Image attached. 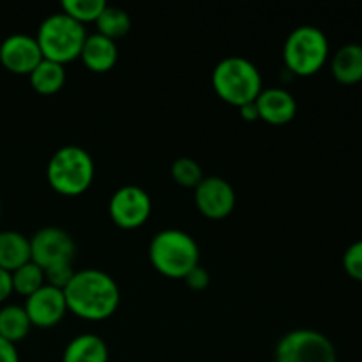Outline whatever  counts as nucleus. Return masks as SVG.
Returning <instances> with one entry per match:
<instances>
[{
    "instance_id": "nucleus-26",
    "label": "nucleus",
    "mask_w": 362,
    "mask_h": 362,
    "mask_svg": "<svg viewBox=\"0 0 362 362\" xmlns=\"http://www.w3.org/2000/svg\"><path fill=\"white\" fill-rule=\"evenodd\" d=\"M184 281H186V285L189 286L191 290L202 292V290L207 288L209 283H211V274L207 272V269H204L202 265H197V267L184 278Z\"/></svg>"
},
{
    "instance_id": "nucleus-22",
    "label": "nucleus",
    "mask_w": 362,
    "mask_h": 362,
    "mask_svg": "<svg viewBox=\"0 0 362 362\" xmlns=\"http://www.w3.org/2000/svg\"><path fill=\"white\" fill-rule=\"evenodd\" d=\"M62 13L80 25L95 23L106 7L105 0H62Z\"/></svg>"
},
{
    "instance_id": "nucleus-21",
    "label": "nucleus",
    "mask_w": 362,
    "mask_h": 362,
    "mask_svg": "<svg viewBox=\"0 0 362 362\" xmlns=\"http://www.w3.org/2000/svg\"><path fill=\"white\" fill-rule=\"evenodd\" d=\"M11 281H13V293H20L27 299L28 296H32L41 286L46 285L45 271L34 262H28L14 272H11Z\"/></svg>"
},
{
    "instance_id": "nucleus-4",
    "label": "nucleus",
    "mask_w": 362,
    "mask_h": 362,
    "mask_svg": "<svg viewBox=\"0 0 362 362\" xmlns=\"http://www.w3.org/2000/svg\"><path fill=\"white\" fill-rule=\"evenodd\" d=\"M95 165L92 156L78 145H66L53 152L46 166L49 187L62 197H78L92 186Z\"/></svg>"
},
{
    "instance_id": "nucleus-24",
    "label": "nucleus",
    "mask_w": 362,
    "mask_h": 362,
    "mask_svg": "<svg viewBox=\"0 0 362 362\" xmlns=\"http://www.w3.org/2000/svg\"><path fill=\"white\" fill-rule=\"evenodd\" d=\"M343 269L350 278L362 283V239L346 247L343 255Z\"/></svg>"
},
{
    "instance_id": "nucleus-11",
    "label": "nucleus",
    "mask_w": 362,
    "mask_h": 362,
    "mask_svg": "<svg viewBox=\"0 0 362 362\" xmlns=\"http://www.w3.org/2000/svg\"><path fill=\"white\" fill-rule=\"evenodd\" d=\"M25 313L32 327L52 329L62 322L67 313V304L64 292L53 286L45 285L25 299Z\"/></svg>"
},
{
    "instance_id": "nucleus-1",
    "label": "nucleus",
    "mask_w": 362,
    "mask_h": 362,
    "mask_svg": "<svg viewBox=\"0 0 362 362\" xmlns=\"http://www.w3.org/2000/svg\"><path fill=\"white\" fill-rule=\"evenodd\" d=\"M67 311L87 322H103L112 317L120 304V290L115 279L101 269H81L74 272L64 288Z\"/></svg>"
},
{
    "instance_id": "nucleus-9",
    "label": "nucleus",
    "mask_w": 362,
    "mask_h": 362,
    "mask_svg": "<svg viewBox=\"0 0 362 362\" xmlns=\"http://www.w3.org/2000/svg\"><path fill=\"white\" fill-rule=\"evenodd\" d=\"M76 246L66 230L45 226L30 237V262L46 271L59 264H73Z\"/></svg>"
},
{
    "instance_id": "nucleus-8",
    "label": "nucleus",
    "mask_w": 362,
    "mask_h": 362,
    "mask_svg": "<svg viewBox=\"0 0 362 362\" xmlns=\"http://www.w3.org/2000/svg\"><path fill=\"white\" fill-rule=\"evenodd\" d=\"M112 221L122 230H136L148 221L152 214V200L145 189L134 184L119 187L108 204Z\"/></svg>"
},
{
    "instance_id": "nucleus-16",
    "label": "nucleus",
    "mask_w": 362,
    "mask_h": 362,
    "mask_svg": "<svg viewBox=\"0 0 362 362\" xmlns=\"http://www.w3.org/2000/svg\"><path fill=\"white\" fill-rule=\"evenodd\" d=\"M331 73L341 85H356L362 81V45L349 42L334 53Z\"/></svg>"
},
{
    "instance_id": "nucleus-25",
    "label": "nucleus",
    "mask_w": 362,
    "mask_h": 362,
    "mask_svg": "<svg viewBox=\"0 0 362 362\" xmlns=\"http://www.w3.org/2000/svg\"><path fill=\"white\" fill-rule=\"evenodd\" d=\"M74 269L73 264H59V265H53V267L46 269L45 271V281L46 285L53 286V288H59L62 290L69 285V281L73 279L74 276Z\"/></svg>"
},
{
    "instance_id": "nucleus-17",
    "label": "nucleus",
    "mask_w": 362,
    "mask_h": 362,
    "mask_svg": "<svg viewBox=\"0 0 362 362\" xmlns=\"http://www.w3.org/2000/svg\"><path fill=\"white\" fill-rule=\"evenodd\" d=\"M30 262V239L20 232H0V269L14 272Z\"/></svg>"
},
{
    "instance_id": "nucleus-28",
    "label": "nucleus",
    "mask_w": 362,
    "mask_h": 362,
    "mask_svg": "<svg viewBox=\"0 0 362 362\" xmlns=\"http://www.w3.org/2000/svg\"><path fill=\"white\" fill-rule=\"evenodd\" d=\"M13 293V281H11V272L0 269V304L6 303Z\"/></svg>"
},
{
    "instance_id": "nucleus-14",
    "label": "nucleus",
    "mask_w": 362,
    "mask_h": 362,
    "mask_svg": "<svg viewBox=\"0 0 362 362\" xmlns=\"http://www.w3.org/2000/svg\"><path fill=\"white\" fill-rule=\"evenodd\" d=\"M80 59L92 73H108L115 67L117 59H119V48H117L115 41L95 32L85 39Z\"/></svg>"
},
{
    "instance_id": "nucleus-3",
    "label": "nucleus",
    "mask_w": 362,
    "mask_h": 362,
    "mask_svg": "<svg viewBox=\"0 0 362 362\" xmlns=\"http://www.w3.org/2000/svg\"><path fill=\"white\" fill-rule=\"evenodd\" d=\"M212 87L221 101L235 108L255 103L264 90L260 71L246 57L219 60L212 71Z\"/></svg>"
},
{
    "instance_id": "nucleus-6",
    "label": "nucleus",
    "mask_w": 362,
    "mask_h": 362,
    "mask_svg": "<svg viewBox=\"0 0 362 362\" xmlns=\"http://www.w3.org/2000/svg\"><path fill=\"white\" fill-rule=\"evenodd\" d=\"M283 60L296 76H313L329 60L327 35L313 25L293 28L283 46Z\"/></svg>"
},
{
    "instance_id": "nucleus-13",
    "label": "nucleus",
    "mask_w": 362,
    "mask_h": 362,
    "mask_svg": "<svg viewBox=\"0 0 362 362\" xmlns=\"http://www.w3.org/2000/svg\"><path fill=\"white\" fill-rule=\"evenodd\" d=\"M258 117L271 126H283L293 120L297 113V101L292 92L281 87H269L260 92L255 101Z\"/></svg>"
},
{
    "instance_id": "nucleus-12",
    "label": "nucleus",
    "mask_w": 362,
    "mask_h": 362,
    "mask_svg": "<svg viewBox=\"0 0 362 362\" xmlns=\"http://www.w3.org/2000/svg\"><path fill=\"white\" fill-rule=\"evenodd\" d=\"M41 60V49L32 35L13 34L0 42V64L9 73L28 76Z\"/></svg>"
},
{
    "instance_id": "nucleus-20",
    "label": "nucleus",
    "mask_w": 362,
    "mask_h": 362,
    "mask_svg": "<svg viewBox=\"0 0 362 362\" xmlns=\"http://www.w3.org/2000/svg\"><path fill=\"white\" fill-rule=\"evenodd\" d=\"M95 27H98V34L115 41V39L124 37V35L131 30V18L129 14L124 9H120V7L108 6V4H106L101 16L95 20Z\"/></svg>"
},
{
    "instance_id": "nucleus-10",
    "label": "nucleus",
    "mask_w": 362,
    "mask_h": 362,
    "mask_svg": "<svg viewBox=\"0 0 362 362\" xmlns=\"http://www.w3.org/2000/svg\"><path fill=\"white\" fill-rule=\"evenodd\" d=\"M235 189L221 177H204V180L194 187V204L200 214L207 219L219 221L228 218L235 209Z\"/></svg>"
},
{
    "instance_id": "nucleus-27",
    "label": "nucleus",
    "mask_w": 362,
    "mask_h": 362,
    "mask_svg": "<svg viewBox=\"0 0 362 362\" xmlns=\"http://www.w3.org/2000/svg\"><path fill=\"white\" fill-rule=\"evenodd\" d=\"M0 362H20L16 345L0 338Z\"/></svg>"
},
{
    "instance_id": "nucleus-18",
    "label": "nucleus",
    "mask_w": 362,
    "mask_h": 362,
    "mask_svg": "<svg viewBox=\"0 0 362 362\" xmlns=\"http://www.w3.org/2000/svg\"><path fill=\"white\" fill-rule=\"evenodd\" d=\"M32 88L41 95H53L66 85L67 73L62 64L42 59L34 71L28 74Z\"/></svg>"
},
{
    "instance_id": "nucleus-15",
    "label": "nucleus",
    "mask_w": 362,
    "mask_h": 362,
    "mask_svg": "<svg viewBox=\"0 0 362 362\" xmlns=\"http://www.w3.org/2000/svg\"><path fill=\"white\" fill-rule=\"evenodd\" d=\"M110 352L105 339L92 332L78 334L66 345L62 362H108Z\"/></svg>"
},
{
    "instance_id": "nucleus-19",
    "label": "nucleus",
    "mask_w": 362,
    "mask_h": 362,
    "mask_svg": "<svg viewBox=\"0 0 362 362\" xmlns=\"http://www.w3.org/2000/svg\"><path fill=\"white\" fill-rule=\"evenodd\" d=\"M30 329L32 324L23 306L7 304V306L0 308V338L16 345L27 338Z\"/></svg>"
},
{
    "instance_id": "nucleus-5",
    "label": "nucleus",
    "mask_w": 362,
    "mask_h": 362,
    "mask_svg": "<svg viewBox=\"0 0 362 362\" xmlns=\"http://www.w3.org/2000/svg\"><path fill=\"white\" fill-rule=\"evenodd\" d=\"M85 39H87V32L83 25L74 21L62 11L45 18L35 34L42 59L62 64V66L80 59Z\"/></svg>"
},
{
    "instance_id": "nucleus-23",
    "label": "nucleus",
    "mask_w": 362,
    "mask_h": 362,
    "mask_svg": "<svg viewBox=\"0 0 362 362\" xmlns=\"http://www.w3.org/2000/svg\"><path fill=\"white\" fill-rule=\"evenodd\" d=\"M172 177L179 186L194 189L204 180L202 166L191 158H179L172 165Z\"/></svg>"
},
{
    "instance_id": "nucleus-29",
    "label": "nucleus",
    "mask_w": 362,
    "mask_h": 362,
    "mask_svg": "<svg viewBox=\"0 0 362 362\" xmlns=\"http://www.w3.org/2000/svg\"><path fill=\"white\" fill-rule=\"evenodd\" d=\"M239 112H240V117H243L244 120H247V122H255V120H260V117H258L257 105H255V103H247V105L240 106Z\"/></svg>"
},
{
    "instance_id": "nucleus-2",
    "label": "nucleus",
    "mask_w": 362,
    "mask_h": 362,
    "mask_svg": "<svg viewBox=\"0 0 362 362\" xmlns=\"http://www.w3.org/2000/svg\"><path fill=\"white\" fill-rule=\"evenodd\" d=\"M148 260L165 278L184 279L200 265V247L187 232L166 228L152 237L148 244Z\"/></svg>"
},
{
    "instance_id": "nucleus-7",
    "label": "nucleus",
    "mask_w": 362,
    "mask_h": 362,
    "mask_svg": "<svg viewBox=\"0 0 362 362\" xmlns=\"http://www.w3.org/2000/svg\"><path fill=\"white\" fill-rule=\"evenodd\" d=\"M274 362H338V356L325 334L313 329H296L278 341Z\"/></svg>"
}]
</instances>
